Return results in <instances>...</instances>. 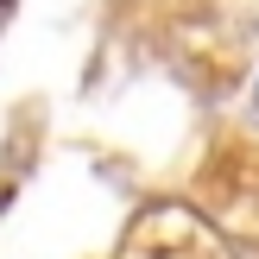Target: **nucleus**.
<instances>
[{
    "instance_id": "obj_1",
    "label": "nucleus",
    "mask_w": 259,
    "mask_h": 259,
    "mask_svg": "<svg viewBox=\"0 0 259 259\" xmlns=\"http://www.w3.org/2000/svg\"><path fill=\"white\" fill-rule=\"evenodd\" d=\"M0 7H7V0H0Z\"/></svg>"
}]
</instances>
